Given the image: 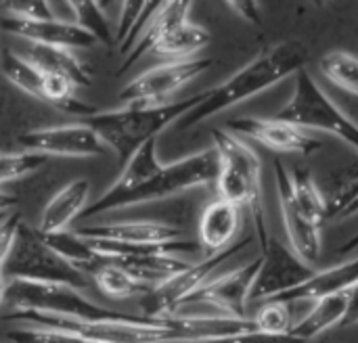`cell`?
<instances>
[{
	"mask_svg": "<svg viewBox=\"0 0 358 343\" xmlns=\"http://www.w3.org/2000/svg\"><path fill=\"white\" fill-rule=\"evenodd\" d=\"M218 168V153L214 147L164 166L157 159V138H153L130 157V161L122 168L117 180L94 203L86 207L82 218H92L111 210L157 201L189 191L193 187L216 184Z\"/></svg>",
	"mask_w": 358,
	"mask_h": 343,
	"instance_id": "obj_1",
	"label": "cell"
},
{
	"mask_svg": "<svg viewBox=\"0 0 358 343\" xmlns=\"http://www.w3.org/2000/svg\"><path fill=\"white\" fill-rule=\"evenodd\" d=\"M308 63V46L298 40H285L271 48H264L256 54L248 65L235 71L227 82L208 90L203 103H199L189 115H185L178 124V132H187L189 128L206 122L208 117L279 84L287 75H296Z\"/></svg>",
	"mask_w": 358,
	"mask_h": 343,
	"instance_id": "obj_2",
	"label": "cell"
},
{
	"mask_svg": "<svg viewBox=\"0 0 358 343\" xmlns=\"http://www.w3.org/2000/svg\"><path fill=\"white\" fill-rule=\"evenodd\" d=\"M214 149L218 153V178L216 195L231 201L237 207H245L252 218L254 237L260 243V251L268 245L271 233L264 210V189H262V159L245 145L237 134L222 128L212 130Z\"/></svg>",
	"mask_w": 358,
	"mask_h": 343,
	"instance_id": "obj_3",
	"label": "cell"
},
{
	"mask_svg": "<svg viewBox=\"0 0 358 343\" xmlns=\"http://www.w3.org/2000/svg\"><path fill=\"white\" fill-rule=\"evenodd\" d=\"M206 96L208 92H201L162 107H124L117 111H99L96 115L84 119V124L99 132V136L117 155V161L124 168L143 145L157 138V134L170 124H178L199 103H203Z\"/></svg>",
	"mask_w": 358,
	"mask_h": 343,
	"instance_id": "obj_4",
	"label": "cell"
},
{
	"mask_svg": "<svg viewBox=\"0 0 358 343\" xmlns=\"http://www.w3.org/2000/svg\"><path fill=\"white\" fill-rule=\"evenodd\" d=\"M4 314L13 312H48L78 321H126L132 314L96 306L80 289L65 285H44L31 281H13L2 285Z\"/></svg>",
	"mask_w": 358,
	"mask_h": 343,
	"instance_id": "obj_5",
	"label": "cell"
},
{
	"mask_svg": "<svg viewBox=\"0 0 358 343\" xmlns=\"http://www.w3.org/2000/svg\"><path fill=\"white\" fill-rule=\"evenodd\" d=\"M13 281H31L44 285H65L88 289L90 281L84 272L61 258L38 233L25 222L19 228L13 251L2 260V285Z\"/></svg>",
	"mask_w": 358,
	"mask_h": 343,
	"instance_id": "obj_6",
	"label": "cell"
},
{
	"mask_svg": "<svg viewBox=\"0 0 358 343\" xmlns=\"http://www.w3.org/2000/svg\"><path fill=\"white\" fill-rule=\"evenodd\" d=\"M275 117L296 124L304 130L329 132L358 153V124L323 92V88L306 69L296 73L294 94Z\"/></svg>",
	"mask_w": 358,
	"mask_h": 343,
	"instance_id": "obj_7",
	"label": "cell"
},
{
	"mask_svg": "<svg viewBox=\"0 0 358 343\" xmlns=\"http://www.w3.org/2000/svg\"><path fill=\"white\" fill-rule=\"evenodd\" d=\"M210 57H193V59H178L155 65L132 82L124 86L117 94V103L124 107H162L168 105V98L201 75L208 67H212Z\"/></svg>",
	"mask_w": 358,
	"mask_h": 343,
	"instance_id": "obj_8",
	"label": "cell"
},
{
	"mask_svg": "<svg viewBox=\"0 0 358 343\" xmlns=\"http://www.w3.org/2000/svg\"><path fill=\"white\" fill-rule=\"evenodd\" d=\"M252 239H256V237H245V239L237 241L233 247H229L227 251H220L216 256H208L201 262L191 264L185 272H180L172 281L164 283L162 287H155L149 295H145L141 300L143 314L151 316V319H168L176 310V306H180L189 295H193L203 285H208L216 277L218 268L227 260L237 256L243 247H248L252 243Z\"/></svg>",
	"mask_w": 358,
	"mask_h": 343,
	"instance_id": "obj_9",
	"label": "cell"
},
{
	"mask_svg": "<svg viewBox=\"0 0 358 343\" xmlns=\"http://www.w3.org/2000/svg\"><path fill=\"white\" fill-rule=\"evenodd\" d=\"M260 270L250 291V302L277 300L304 283H308L317 272L304 264L292 247H285L279 239L271 235L268 245L260 251Z\"/></svg>",
	"mask_w": 358,
	"mask_h": 343,
	"instance_id": "obj_10",
	"label": "cell"
},
{
	"mask_svg": "<svg viewBox=\"0 0 358 343\" xmlns=\"http://www.w3.org/2000/svg\"><path fill=\"white\" fill-rule=\"evenodd\" d=\"M17 143L31 153L46 157H101L109 151L105 140L88 124H65L34 128L17 136Z\"/></svg>",
	"mask_w": 358,
	"mask_h": 343,
	"instance_id": "obj_11",
	"label": "cell"
},
{
	"mask_svg": "<svg viewBox=\"0 0 358 343\" xmlns=\"http://www.w3.org/2000/svg\"><path fill=\"white\" fill-rule=\"evenodd\" d=\"M227 128L235 134L252 138L262 147L275 153H292V155H313L323 149V140L308 134L304 128L289 124L279 117H256L243 115L227 122Z\"/></svg>",
	"mask_w": 358,
	"mask_h": 343,
	"instance_id": "obj_12",
	"label": "cell"
},
{
	"mask_svg": "<svg viewBox=\"0 0 358 343\" xmlns=\"http://www.w3.org/2000/svg\"><path fill=\"white\" fill-rule=\"evenodd\" d=\"M2 31L23 38L29 44L59 46V48H90L96 44V38L88 34L78 23H67L59 19H21L13 15L2 17Z\"/></svg>",
	"mask_w": 358,
	"mask_h": 343,
	"instance_id": "obj_13",
	"label": "cell"
},
{
	"mask_svg": "<svg viewBox=\"0 0 358 343\" xmlns=\"http://www.w3.org/2000/svg\"><path fill=\"white\" fill-rule=\"evenodd\" d=\"M86 241H109L122 245H141V243H166L182 239V231L155 220H124V222H105V224H86L73 231Z\"/></svg>",
	"mask_w": 358,
	"mask_h": 343,
	"instance_id": "obj_14",
	"label": "cell"
},
{
	"mask_svg": "<svg viewBox=\"0 0 358 343\" xmlns=\"http://www.w3.org/2000/svg\"><path fill=\"white\" fill-rule=\"evenodd\" d=\"M241 226H243L241 207L220 197L210 201L201 212L199 226H197V241L206 258L233 247L237 243V235Z\"/></svg>",
	"mask_w": 358,
	"mask_h": 343,
	"instance_id": "obj_15",
	"label": "cell"
},
{
	"mask_svg": "<svg viewBox=\"0 0 358 343\" xmlns=\"http://www.w3.org/2000/svg\"><path fill=\"white\" fill-rule=\"evenodd\" d=\"M88 199H90V180L76 178L67 182L44 205L40 214L38 231L42 235L65 233L71 226V222L86 212V207L90 205Z\"/></svg>",
	"mask_w": 358,
	"mask_h": 343,
	"instance_id": "obj_16",
	"label": "cell"
},
{
	"mask_svg": "<svg viewBox=\"0 0 358 343\" xmlns=\"http://www.w3.org/2000/svg\"><path fill=\"white\" fill-rule=\"evenodd\" d=\"M277 193H279V205H281V216L289 239V247L304 264L315 268L321 260V226L310 222L300 212V207L294 203V199L283 187H277Z\"/></svg>",
	"mask_w": 358,
	"mask_h": 343,
	"instance_id": "obj_17",
	"label": "cell"
},
{
	"mask_svg": "<svg viewBox=\"0 0 358 343\" xmlns=\"http://www.w3.org/2000/svg\"><path fill=\"white\" fill-rule=\"evenodd\" d=\"M358 285V258L342 262L334 268H327L323 272H317L308 283H304L302 287L277 298L279 302L285 304H294V302H317L329 295H340V293H348Z\"/></svg>",
	"mask_w": 358,
	"mask_h": 343,
	"instance_id": "obj_18",
	"label": "cell"
},
{
	"mask_svg": "<svg viewBox=\"0 0 358 343\" xmlns=\"http://www.w3.org/2000/svg\"><path fill=\"white\" fill-rule=\"evenodd\" d=\"M193 2H159V6L153 10L149 23L145 25L141 38L136 40V46L130 50V54L124 59V63L117 69V75H122L128 67L134 65V61H138L143 54L151 52L157 42L162 40V36L176 23L187 21L189 19V10H191Z\"/></svg>",
	"mask_w": 358,
	"mask_h": 343,
	"instance_id": "obj_19",
	"label": "cell"
},
{
	"mask_svg": "<svg viewBox=\"0 0 358 343\" xmlns=\"http://www.w3.org/2000/svg\"><path fill=\"white\" fill-rule=\"evenodd\" d=\"M23 57L31 61L36 67H40L44 73H55L71 80L78 88L90 86V69L82 63V59L69 50L59 46H44V44H29L23 50Z\"/></svg>",
	"mask_w": 358,
	"mask_h": 343,
	"instance_id": "obj_20",
	"label": "cell"
},
{
	"mask_svg": "<svg viewBox=\"0 0 358 343\" xmlns=\"http://www.w3.org/2000/svg\"><path fill=\"white\" fill-rule=\"evenodd\" d=\"M348 302H350V291L317 300L315 306L310 308V312L296 323L292 335L308 343L334 327H342V323L348 314Z\"/></svg>",
	"mask_w": 358,
	"mask_h": 343,
	"instance_id": "obj_21",
	"label": "cell"
},
{
	"mask_svg": "<svg viewBox=\"0 0 358 343\" xmlns=\"http://www.w3.org/2000/svg\"><path fill=\"white\" fill-rule=\"evenodd\" d=\"M117 266H122L126 272H130L138 283L155 289L164 283L172 281L180 272H185L191 264L185 262L178 256H151V258H126L115 260Z\"/></svg>",
	"mask_w": 358,
	"mask_h": 343,
	"instance_id": "obj_22",
	"label": "cell"
},
{
	"mask_svg": "<svg viewBox=\"0 0 358 343\" xmlns=\"http://www.w3.org/2000/svg\"><path fill=\"white\" fill-rule=\"evenodd\" d=\"M40 233V231H38ZM40 237L61 256V258H65L73 268H78L80 272H84L86 277L88 275H96L105 264H107V260L96 251V249H92V245L86 241V239H82V237H78L76 233H71V231H65V233H52V235H42L40 233Z\"/></svg>",
	"mask_w": 358,
	"mask_h": 343,
	"instance_id": "obj_23",
	"label": "cell"
},
{
	"mask_svg": "<svg viewBox=\"0 0 358 343\" xmlns=\"http://www.w3.org/2000/svg\"><path fill=\"white\" fill-rule=\"evenodd\" d=\"M208 44H210V31L187 19V21L172 25L162 36V40L157 42L153 52L166 54V57H176V61L178 59H193L191 54L199 52Z\"/></svg>",
	"mask_w": 358,
	"mask_h": 343,
	"instance_id": "obj_24",
	"label": "cell"
},
{
	"mask_svg": "<svg viewBox=\"0 0 358 343\" xmlns=\"http://www.w3.org/2000/svg\"><path fill=\"white\" fill-rule=\"evenodd\" d=\"M327 201H329L327 222H342L358 214V159L355 163L338 170Z\"/></svg>",
	"mask_w": 358,
	"mask_h": 343,
	"instance_id": "obj_25",
	"label": "cell"
},
{
	"mask_svg": "<svg viewBox=\"0 0 358 343\" xmlns=\"http://www.w3.org/2000/svg\"><path fill=\"white\" fill-rule=\"evenodd\" d=\"M92 279L101 293L111 300H143L153 291L151 287L138 283L130 272H126L115 262H107Z\"/></svg>",
	"mask_w": 358,
	"mask_h": 343,
	"instance_id": "obj_26",
	"label": "cell"
},
{
	"mask_svg": "<svg viewBox=\"0 0 358 343\" xmlns=\"http://www.w3.org/2000/svg\"><path fill=\"white\" fill-rule=\"evenodd\" d=\"M2 73L13 86H17L19 90H23L25 94H29L42 103V90H44L46 75L40 67H36L23 54H15L13 50L4 48L2 50Z\"/></svg>",
	"mask_w": 358,
	"mask_h": 343,
	"instance_id": "obj_27",
	"label": "cell"
},
{
	"mask_svg": "<svg viewBox=\"0 0 358 343\" xmlns=\"http://www.w3.org/2000/svg\"><path fill=\"white\" fill-rule=\"evenodd\" d=\"M319 71L338 88L358 96V54L348 50H331L321 57Z\"/></svg>",
	"mask_w": 358,
	"mask_h": 343,
	"instance_id": "obj_28",
	"label": "cell"
},
{
	"mask_svg": "<svg viewBox=\"0 0 358 343\" xmlns=\"http://www.w3.org/2000/svg\"><path fill=\"white\" fill-rule=\"evenodd\" d=\"M256 329L268 335H292L294 331V321L289 312V304L279 302V300H268L264 302L256 314H254Z\"/></svg>",
	"mask_w": 358,
	"mask_h": 343,
	"instance_id": "obj_29",
	"label": "cell"
},
{
	"mask_svg": "<svg viewBox=\"0 0 358 343\" xmlns=\"http://www.w3.org/2000/svg\"><path fill=\"white\" fill-rule=\"evenodd\" d=\"M73 10H76V23L80 27H84L88 34H92L96 38V42H103L105 46H113L115 44V36L111 34L109 21L103 13V4L101 2H71Z\"/></svg>",
	"mask_w": 358,
	"mask_h": 343,
	"instance_id": "obj_30",
	"label": "cell"
},
{
	"mask_svg": "<svg viewBox=\"0 0 358 343\" xmlns=\"http://www.w3.org/2000/svg\"><path fill=\"white\" fill-rule=\"evenodd\" d=\"M46 155L40 153H4L0 159V180L6 187L13 180H21L34 172H38L44 163H46Z\"/></svg>",
	"mask_w": 358,
	"mask_h": 343,
	"instance_id": "obj_31",
	"label": "cell"
},
{
	"mask_svg": "<svg viewBox=\"0 0 358 343\" xmlns=\"http://www.w3.org/2000/svg\"><path fill=\"white\" fill-rule=\"evenodd\" d=\"M6 340L10 343H94L82 340L78 335H71V333H59V331H48V329H38V327H21V329L8 331Z\"/></svg>",
	"mask_w": 358,
	"mask_h": 343,
	"instance_id": "obj_32",
	"label": "cell"
},
{
	"mask_svg": "<svg viewBox=\"0 0 358 343\" xmlns=\"http://www.w3.org/2000/svg\"><path fill=\"white\" fill-rule=\"evenodd\" d=\"M189 343H306L294 335H268L262 331H248V333H237V335H227V337H214V340H201V342Z\"/></svg>",
	"mask_w": 358,
	"mask_h": 343,
	"instance_id": "obj_33",
	"label": "cell"
},
{
	"mask_svg": "<svg viewBox=\"0 0 358 343\" xmlns=\"http://www.w3.org/2000/svg\"><path fill=\"white\" fill-rule=\"evenodd\" d=\"M4 15H13V17H21V19H52V10H50V2H2Z\"/></svg>",
	"mask_w": 358,
	"mask_h": 343,
	"instance_id": "obj_34",
	"label": "cell"
},
{
	"mask_svg": "<svg viewBox=\"0 0 358 343\" xmlns=\"http://www.w3.org/2000/svg\"><path fill=\"white\" fill-rule=\"evenodd\" d=\"M147 2H122V13H120V23H117V34H115V44H120V48L126 44L128 36L132 34V29L136 27L143 10H145Z\"/></svg>",
	"mask_w": 358,
	"mask_h": 343,
	"instance_id": "obj_35",
	"label": "cell"
},
{
	"mask_svg": "<svg viewBox=\"0 0 358 343\" xmlns=\"http://www.w3.org/2000/svg\"><path fill=\"white\" fill-rule=\"evenodd\" d=\"M21 216L19 212H15L13 216H4V222H2V260L13 251L15 243H17V237H19V228H21Z\"/></svg>",
	"mask_w": 358,
	"mask_h": 343,
	"instance_id": "obj_36",
	"label": "cell"
},
{
	"mask_svg": "<svg viewBox=\"0 0 358 343\" xmlns=\"http://www.w3.org/2000/svg\"><path fill=\"white\" fill-rule=\"evenodd\" d=\"M231 10H235V15H239L243 21L248 23H254V25H260V6L258 2H243V0H237V2H227Z\"/></svg>",
	"mask_w": 358,
	"mask_h": 343,
	"instance_id": "obj_37",
	"label": "cell"
},
{
	"mask_svg": "<svg viewBox=\"0 0 358 343\" xmlns=\"http://www.w3.org/2000/svg\"><path fill=\"white\" fill-rule=\"evenodd\" d=\"M358 325V285L350 291V302H348V314L342 323V329L355 327Z\"/></svg>",
	"mask_w": 358,
	"mask_h": 343,
	"instance_id": "obj_38",
	"label": "cell"
},
{
	"mask_svg": "<svg viewBox=\"0 0 358 343\" xmlns=\"http://www.w3.org/2000/svg\"><path fill=\"white\" fill-rule=\"evenodd\" d=\"M355 249H358V233L352 239H348L344 245H340V247L336 249V254H338V256H348V254H352Z\"/></svg>",
	"mask_w": 358,
	"mask_h": 343,
	"instance_id": "obj_39",
	"label": "cell"
}]
</instances>
